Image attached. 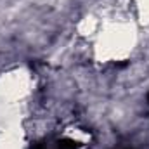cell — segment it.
<instances>
[{
    "label": "cell",
    "mask_w": 149,
    "mask_h": 149,
    "mask_svg": "<svg viewBox=\"0 0 149 149\" xmlns=\"http://www.w3.org/2000/svg\"><path fill=\"white\" fill-rule=\"evenodd\" d=\"M148 102H149V94H148Z\"/></svg>",
    "instance_id": "cell-2"
},
{
    "label": "cell",
    "mask_w": 149,
    "mask_h": 149,
    "mask_svg": "<svg viewBox=\"0 0 149 149\" xmlns=\"http://www.w3.org/2000/svg\"><path fill=\"white\" fill-rule=\"evenodd\" d=\"M57 148L59 149H76L78 148V142L71 141V139H63V141L57 142Z\"/></svg>",
    "instance_id": "cell-1"
}]
</instances>
